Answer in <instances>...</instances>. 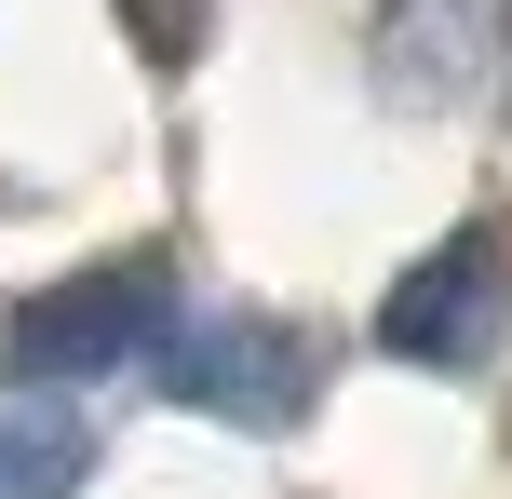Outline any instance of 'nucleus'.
<instances>
[{"mask_svg": "<svg viewBox=\"0 0 512 499\" xmlns=\"http://www.w3.org/2000/svg\"><path fill=\"white\" fill-rule=\"evenodd\" d=\"M486 338H499V230H445L432 257L378 297V351L459 378V365H486Z\"/></svg>", "mask_w": 512, "mask_h": 499, "instance_id": "obj_3", "label": "nucleus"}, {"mask_svg": "<svg viewBox=\"0 0 512 499\" xmlns=\"http://www.w3.org/2000/svg\"><path fill=\"white\" fill-rule=\"evenodd\" d=\"M81 473H95V432L81 419H41V405L0 419V499H81Z\"/></svg>", "mask_w": 512, "mask_h": 499, "instance_id": "obj_4", "label": "nucleus"}, {"mask_svg": "<svg viewBox=\"0 0 512 499\" xmlns=\"http://www.w3.org/2000/svg\"><path fill=\"white\" fill-rule=\"evenodd\" d=\"M162 378H176L189 419L297 432V419H310V378H324V351H310L297 324H270V311H216V324H176V338H162Z\"/></svg>", "mask_w": 512, "mask_h": 499, "instance_id": "obj_2", "label": "nucleus"}, {"mask_svg": "<svg viewBox=\"0 0 512 499\" xmlns=\"http://www.w3.org/2000/svg\"><path fill=\"white\" fill-rule=\"evenodd\" d=\"M162 338H176L162 257H108V270L41 284L14 324H0V365L14 378H108V365H135V351H162Z\"/></svg>", "mask_w": 512, "mask_h": 499, "instance_id": "obj_1", "label": "nucleus"}, {"mask_svg": "<svg viewBox=\"0 0 512 499\" xmlns=\"http://www.w3.org/2000/svg\"><path fill=\"white\" fill-rule=\"evenodd\" d=\"M108 14L149 68H203V41H216V0H108Z\"/></svg>", "mask_w": 512, "mask_h": 499, "instance_id": "obj_5", "label": "nucleus"}]
</instances>
